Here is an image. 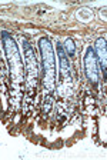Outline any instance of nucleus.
Returning <instances> with one entry per match:
<instances>
[{
  "mask_svg": "<svg viewBox=\"0 0 107 160\" xmlns=\"http://www.w3.org/2000/svg\"><path fill=\"white\" fill-rule=\"evenodd\" d=\"M2 43H3L7 64H9V69H10L12 80H13V83L16 86H19V84L23 83L24 76V66L20 52H19V47H17L14 39L12 37V34L7 33V32H2Z\"/></svg>",
  "mask_w": 107,
  "mask_h": 160,
  "instance_id": "obj_1",
  "label": "nucleus"
},
{
  "mask_svg": "<svg viewBox=\"0 0 107 160\" xmlns=\"http://www.w3.org/2000/svg\"><path fill=\"white\" fill-rule=\"evenodd\" d=\"M41 60H43V86L47 94H50L56 89V57L50 40L41 37L39 40Z\"/></svg>",
  "mask_w": 107,
  "mask_h": 160,
  "instance_id": "obj_2",
  "label": "nucleus"
},
{
  "mask_svg": "<svg viewBox=\"0 0 107 160\" xmlns=\"http://www.w3.org/2000/svg\"><path fill=\"white\" fill-rule=\"evenodd\" d=\"M24 46V74H26V83H27V93L29 96H33L36 93V86L37 80H39V62L36 57V52H34L33 46H32L27 40H23Z\"/></svg>",
  "mask_w": 107,
  "mask_h": 160,
  "instance_id": "obj_3",
  "label": "nucleus"
},
{
  "mask_svg": "<svg viewBox=\"0 0 107 160\" xmlns=\"http://www.w3.org/2000/svg\"><path fill=\"white\" fill-rule=\"evenodd\" d=\"M57 54H59V63H60V90L61 92H69L71 84V74H70V64L67 60L66 52L60 44H57Z\"/></svg>",
  "mask_w": 107,
  "mask_h": 160,
  "instance_id": "obj_4",
  "label": "nucleus"
},
{
  "mask_svg": "<svg viewBox=\"0 0 107 160\" xmlns=\"http://www.w3.org/2000/svg\"><path fill=\"white\" fill-rule=\"evenodd\" d=\"M84 73L87 79L90 80L93 84L99 82V72H97V57L96 52L91 47H87L86 56H84Z\"/></svg>",
  "mask_w": 107,
  "mask_h": 160,
  "instance_id": "obj_5",
  "label": "nucleus"
},
{
  "mask_svg": "<svg viewBox=\"0 0 107 160\" xmlns=\"http://www.w3.org/2000/svg\"><path fill=\"white\" fill-rule=\"evenodd\" d=\"M96 50L99 53V60H100L101 69H103V79L106 80V67H107V52H106V39L100 37L96 42Z\"/></svg>",
  "mask_w": 107,
  "mask_h": 160,
  "instance_id": "obj_6",
  "label": "nucleus"
},
{
  "mask_svg": "<svg viewBox=\"0 0 107 160\" xmlns=\"http://www.w3.org/2000/svg\"><path fill=\"white\" fill-rule=\"evenodd\" d=\"M64 49H66V53H67V56L69 57H73L74 54H76V46H74V42H73V39H66V43H64Z\"/></svg>",
  "mask_w": 107,
  "mask_h": 160,
  "instance_id": "obj_7",
  "label": "nucleus"
},
{
  "mask_svg": "<svg viewBox=\"0 0 107 160\" xmlns=\"http://www.w3.org/2000/svg\"><path fill=\"white\" fill-rule=\"evenodd\" d=\"M50 109H51V99H50V96H47L44 99V113L47 114L50 112Z\"/></svg>",
  "mask_w": 107,
  "mask_h": 160,
  "instance_id": "obj_8",
  "label": "nucleus"
}]
</instances>
